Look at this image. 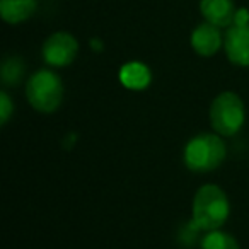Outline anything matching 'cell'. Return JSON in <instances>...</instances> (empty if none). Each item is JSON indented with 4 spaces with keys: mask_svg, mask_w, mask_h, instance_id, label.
<instances>
[{
    "mask_svg": "<svg viewBox=\"0 0 249 249\" xmlns=\"http://www.w3.org/2000/svg\"><path fill=\"white\" fill-rule=\"evenodd\" d=\"M222 36L217 26L210 24H201L191 35V45H193L195 52L201 56H212L217 53V50L220 48Z\"/></svg>",
    "mask_w": 249,
    "mask_h": 249,
    "instance_id": "cell-7",
    "label": "cell"
},
{
    "mask_svg": "<svg viewBox=\"0 0 249 249\" xmlns=\"http://www.w3.org/2000/svg\"><path fill=\"white\" fill-rule=\"evenodd\" d=\"M210 121L215 132L224 137H232L242 128L246 109L241 97L234 92H222L212 103Z\"/></svg>",
    "mask_w": 249,
    "mask_h": 249,
    "instance_id": "cell-4",
    "label": "cell"
},
{
    "mask_svg": "<svg viewBox=\"0 0 249 249\" xmlns=\"http://www.w3.org/2000/svg\"><path fill=\"white\" fill-rule=\"evenodd\" d=\"M225 52L232 63L249 65V24H234L225 35Z\"/></svg>",
    "mask_w": 249,
    "mask_h": 249,
    "instance_id": "cell-6",
    "label": "cell"
},
{
    "mask_svg": "<svg viewBox=\"0 0 249 249\" xmlns=\"http://www.w3.org/2000/svg\"><path fill=\"white\" fill-rule=\"evenodd\" d=\"M24 75V63L19 58H9L2 67V80L5 84H18Z\"/></svg>",
    "mask_w": 249,
    "mask_h": 249,
    "instance_id": "cell-12",
    "label": "cell"
},
{
    "mask_svg": "<svg viewBox=\"0 0 249 249\" xmlns=\"http://www.w3.org/2000/svg\"><path fill=\"white\" fill-rule=\"evenodd\" d=\"M201 14L207 22L222 28L234 22L235 12L232 0H201Z\"/></svg>",
    "mask_w": 249,
    "mask_h": 249,
    "instance_id": "cell-8",
    "label": "cell"
},
{
    "mask_svg": "<svg viewBox=\"0 0 249 249\" xmlns=\"http://www.w3.org/2000/svg\"><path fill=\"white\" fill-rule=\"evenodd\" d=\"M234 24H239V26H244V24H249V14L248 11H239L235 12V18H234Z\"/></svg>",
    "mask_w": 249,
    "mask_h": 249,
    "instance_id": "cell-14",
    "label": "cell"
},
{
    "mask_svg": "<svg viewBox=\"0 0 249 249\" xmlns=\"http://www.w3.org/2000/svg\"><path fill=\"white\" fill-rule=\"evenodd\" d=\"M229 200L224 190L215 184H205L193 200V224L198 231H218L229 217Z\"/></svg>",
    "mask_w": 249,
    "mask_h": 249,
    "instance_id": "cell-1",
    "label": "cell"
},
{
    "mask_svg": "<svg viewBox=\"0 0 249 249\" xmlns=\"http://www.w3.org/2000/svg\"><path fill=\"white\" fill-rule=\"evenodd\" d=\"M77 50H79V45H77L75 38L72 35L56 33V35L50 36L48 41L43 46V56L50 65L65 67L73 62Z\"/></svg>",
    "mask_w": 249,
    "mask_h": 249,
    "instance_id": "cell-5",
    "label": "cell"
},
{
    "mask_svg": "<svg viewBox=\"0 0 249 249\" xmlns=\"http://www.w3.org/2000/svg\"><path fill=\"white\" fill-rule=\"evenodd\" d=\"M36 11V0H0V14L11 24L26 21Z\"/></svg>",
    "mask_w": 249,
    "mask_h": 249,
    "instance_id": "cell-10",
    "label": "cell"
},
{
    "mask_svg": "<svg viewBox=\"0 0 249 249\" xmlns=\"http://www.w3.org/2000/svg\"><path fill=\"white\" fill-rule=\"evenodd\" d=\"M12 109H14V106H12L11 97L7 96V92H2L0 94V123H7V120L12 114Z\"/></svg>",
    "mask_w": 249,
    "mask_h": 249,
    "instance_id": "cell-13",
    "label": "cell"
},
{
    "mask_svg": "<svg viewBox=\"0 0 249 249\" xmlns=\"http://www.w3.org/2000/svg\"><path fill=\"white\" fill-rule=\"evenodd\" d=\"M201 249H239V244L232 235L222 231H210L201 241Z\"/></svg>",
    "mask_w": 249,
    "mask_h": 249,
    "instance_id": "cell-11",
    "label": "cell"
},
{
    "mask_svg": "<svg viewBox=\"0 0 249 249\" xmlns=\"http://www.w3.org/2000/svg\"><path fill=\"white\" fill-rule=\"evenodd\" d=\"M120 80L126 89L142 90L150 84L152 75H150V70L147 65H143L140 62H130L121 67Z\"/></svg>",
    "mask_w": 249,
    "mask_h": 249,
    "instance_id": "cell-9",
    "label": "cell"
},
{
    "mask_svg": "<svg viewBox=\"0 0 249 249\" xmlns=\"http://www.w3.org/2000/svg\"><path fill=\"white\" fill-rule=\"evenodd\" d=\"M26 96L31 106L39 113H53L63 99V84L56 73L39 70L28 80Z\"/></svg>",
    "mask_w": 249,
    "mask_h": 249,
    "instance_id": "cell-3",
    "label": "cell"
},
{
    "mask_svg": "<svg viewBox=\"0 0 249 249\" xmlns=\"http://www.w3.org/2000/svg\"><path fill=\"white\" fill-rule=\"evenodd\" d=\"M225 154V143L217 135L203 133L188 142L184 149V162L188 169L195 173H208L224 162Z\"/></svg>",
    "mask_w": 249,
    "mask_h": 249,
    "instance_id": "cell-2",
    "label": "cell"
}]
</instances>
